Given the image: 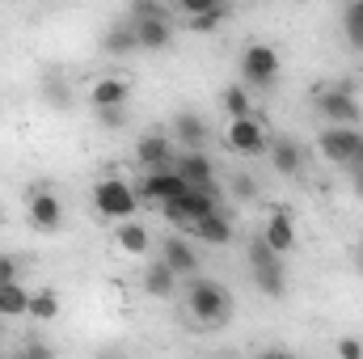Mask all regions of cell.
<instances>
[{"mask_svg": "<svg viewBox=\"0 0 363 359\" xmlns=\"http://www.w3.org/2000/svg\"><path fill=\"white\" fill-rule=\"evenodd\" d=\"M186 313L207 326V330H220L228 317H233V292L220 283V279H207V275H194L186 283Z\"/></svg>", "mask_w": 363, "mask_h": 359, "instance_id": "1", "label": "cell"}, {"mask_svg": "<svg viewBox=\"0 0 363 359\" xmlns=\"http://www.w3.org/2000/svg\"><path fill=\"white\" fill-rule=\"evenodd\" d=\"M317 148L325 161H334L338 170H347L351 178L363 174V131L359 127H325L317 136Z\"/></svg>", "mask_w": 363, "mask_h": 359, "instance_id": "2", "label": "cell"}, {"mask_svg": "<svg viewBox=\"0 0 363 359\" xmlns=\"http://www.w3.org/2000/svg\"><path fill=\"white\" fill-rule=\"evenodd\" d=\"M245 263H250V275L258 283L262 296L271 300H283L287 296V275H283V258L274 254L262 237H250V250H245Z\"/></svg>", "mask_w": 363, "mask_h": 359, "instance_id": "3", "label": "cell"}, {"mask_svg": "<svg viewBox=\"0 0 363 359\" xmlns=\"http://www.w3.org/2000/svg\"><path fill=\"white\" fill-rule=\"evenodd\" d=\"M283 72V60L271 43H245L241 47V85L254 93V89H274Z\"/></svg>", "mask_w": 363, "mask_h": 359, "instance_id": "4", "label": "cell"}, {"mask_svg": "<svg viewBox=\"0 0 363 359\" xmlns=\"http://www.w3.org/2000/svg\"><path fill=\"white\" fill-rule=\"evenodd\" d=\"M93 207L101 220H114V224H127L140 207V194L127 178H101L93 186Z\"/></svg>", "mask_w": 363, "mask_h": 359, "instance_id": "5", "label": "cell"}, {"mask_svg": "<svg viewBox=\"0 0 363 359\" xmlns=\"http://www.w3.org/2000/svg\"><path fill=\"white\" fill-rule=\"evenodd\" d=\"M224 144H228V153H237V157H262V153H271V131L262 127V118L254 114V118H233L228 127H224Z\"/></svg>", "mask_w": 363, "mask_h": 359, "instance_id": "6", "label": "cell"}, {"mask_svg": "<svg viewBox=\"0 0 363 359\" xmlns=\"http://www.w3.org/2000/svg\"><path fill=\"white\" fill-rule=\"evenodd\" d=\"M190 186L182 182L178 170H161V174H144V182L135 186L140 203H152V207H165V203H178Z\"/></svg>", "mask_w": 363, "mask_h": 359, "instance_id": "7", "label": "cell"}, {"mask_svg": "<svg viewBox=\"0 0 363 359\" xmlns=\"http://www.w3.org/2000/svg\"><path fill=\"white\" fill-rule=\"evenodd\" d=\"M317 110L330 118V127H359L363 110L351 89H321L317 93Z\"/></svg>", "mask_w": 363, "mask_h": 359, "instance_id": "8", "label": "cell"}, {"mask_svg": "<svg viewBox=\"0 0 363 359\" xmlns=\"http://www.w3.org/2000/svg\"><path fill=\"white\" fill-rule=\"evenodd\" d=\"M26 216H30V224H34L38 233H47V237L64 228V203H60L55 190H34V194L26 199Z\"/></svg>", "mask_w": 363, "mask_h": 359, "instance_id": "9", "label": "cell"}, {"mask_svg": "<svg viewBox=\"0 0 363 359\" xmlns=\"http://www.w3.org/2000/svg\"><path fill=\"white\" fill-rule=\"evenodd\" d=\"M135 161L144 165V174H161V170H174L178 165V148H174L169 136H140Z\"/></svg>", "mask_w": 363, "mask_h": 359, "instance_id": "10", "label": "cell"}, {"mask_svg": "<svg viewBox=\"0 0 363 359\" xmlns=\"http://www.w3.org/2000/svg\"><path fill=\"white\" fill-rule=\"evenodd\" d=\"M127 101H131V85H127L123 77H114V72L97 77V81L89 85L93 114H97V110H127Z\"/></svg>", "mask_w": 363, "mask_h": 359, "instance_id": "11", "label": "cell"}, {"mask_svg": "<svg viewBox=\"0 0 363 359\" xmlns=\"http://www.w3.org/2000/svg\"><path fill=\"white\" fill-rule=\"evenodd\" d=\"M161 263L174 270L178 279H194V275H199V250H194L182 233H174V237L161 241Z\"/></svg>", "mask_w": 363, "mask_h": 359, "instance_id": "12", "label": "cell"}, {"mask_svg": "<svg viewBox=\"0 0 363 359\" xmlns=\"http://www.w3.org/2000/svg\"><path fill=\"white\" fill-rule=\"evenodd\" d=\"M182 174L186 186H194V190H220V182H216V161L207 157V153H178V165H174Z\"/></svg>", "mask_w": 363, "mask_h": 359, "instance_id": "13", "label": "cell"}, {"mask_svg": "<svg viewBox=\"0 0 363 359\" xmlns=\"http://www.w3.org/2000/svg\"><path fill=\"white\" fill-rule=\"evenodd\" d=\"M267 245H271L279 258H287L291 250H296V220L283 211V207H274L271 216H267V224H262V233H258Z\"/></svg>", "mask_w": 363, "mask_h": 359, "instance_id": "14", "label": "cell"}, {"mask_svg": "<svg viewBox=\"0 0 363 359\" xmlns=\"http://www.w3.org/2000/svg\"><path fill=\"white\" fill-rule=\"evenodd\" d=\"M174 136L182 140V153H203L211 140V127L194 114V110H178L174 114Z\"/></svg>", "mask_w": 363, "mask_h": 359, "instance_id": "15", "label": "cell"}, {"mask_svg": "<svg viewBox=\"0 0 363 359\" xmlns=\"http://www.w3.org/2000/svg\"><path fill=\"white\" fill-rule=\"evenodd\" d=\"M131 21V17H127ZM135 26V38H140V51H165L174 43V13L169 17H148V21H131Z\"/></svg>", "mask_w": 363, "mask_h": 359, "instance_id": "16", "label": "cell"}, {"mask_svg": "<svg viewBox=\"0 0 363 359\" xmlns=\"http://www.w3.org/2000/svg\"><path fill=\"white\" fill-rule=\"evenodd\" d=\"M174 207L190 220V228H194L199 220H207V216H216V211H220V190H194V186H190Z\"/></svg>", "mask_w": 363, "mask_h": 359, "instance_id": "17", "label": "cell"}, {"mask_svg": "<svg viewBox=\"0 0 363 359\" xmlns=\"http://www.w3.org/2000/svg\"><path fill=\"white\" fill-rule=\"evenodd\" d=\"M114 245H118L123 254H131V258H148V250H152V233H148L144 224L127 220V224H114Z\"/></svg>", "mask_w": 363, "mask_h": 359, "instance_id": "18", "label": "cell"}, {"mask_svg": "<svg viewBox=\"0 0 363 359\" xmlns=\"http://www.w3.org/2000/svg\"><path fill=\"white\" fill-rule=\"evenodd\" d=\"M271 161L279 174H287V178H296L300 170H304V148L291 140V136H274L271 140Z\"/></svg>", "mask_w": 363, "mask_h": 359, "instance_id": "19", "label": "cell"}, {"mask_svg": "<svg viewBox=\"0 0 363 359\" xmlns=\"http://www.w3.org/2000/svg\"><path fill=\"white\" fill-rule=\"evenodd\" d=\"M101 51L106 55H131V51H140V38H135V26L131 21H114L106 34H101Z\"/></svg>", "mask_w": 363, "mask_h": 359, "instance_id": "20", "label": "cell"}, {"mask_svg": "<svg viewBox=\"0 0 363 359\" xmlns=\"http://www.w3.org/2000/svg\"><path fill=\"white\" fill-rule=\"evenodd\" d=\"M144 292L157 296V300H169V296L178 292V275L157 258V263H148V270H144Z\"/></svg>", "mask_w": 363, "mask_h": 359, "instance_id": "21", "label": "cell"}, {"mask_svg": "<svg viewBox=\"0 0 363 359\" xmlns=\"http://www.w3.org/2000/svg\"><path fill=\"white\" fill-rule=\"evenodd\" d=\"M194 233H199L207 245H228V241H233V220H228L224 211H216V216L199 220V224H194Z\"/></svg>", "mask_w": 363, "mask_h": 359, "instance_id": "22", "label": "cell"}, {"mask_svg": "<svg viewBox=\"0 0 363 359\" xmlns=\"http://www.w3.org/2000/svg\"><path fill=\"white\" fill-rule=\"evenodd\" d=\"M220 106L228 110V123L233 118H254V97L245 85H228V89L220 93Z\"/></svg>", "mask_w": 363, "mask_h": 359, "instance_id": "23", "label": "cell"}, {"mask_svg": "<svg viewBox=\"0 0 363 359\" xmlns=\"http://www.w3.org/2000/svg\"><path fill=\"white\" fill-rule=\"evenodd\" d=\"M30 313V292L21 283H4L0 287V317H26Z\"/></svg>", "mask_w": 363, "mask_h": 359, "instance_id": "24", "label": "cell"}, {"mask_svg": "<svg viewBox=\"0 0 363 359\" xmlns=\"http://www.w3.org/2000/svg\"><path fill=\"white\" fill-rule=\"evenodd\" d=\"M26 317H34V321H55V317H60V296H55L51 287L30 292V313H26Z\"/></svg>", "mask_w": 363, "mask_h": 359, "instance_id": "25", "label": "cell"}, {"mask_svg": "<svg viewBox=\"0 0 363 359\" xmlns=\"http://www.w3.org/2000/svg\"><path fill=\"white\" fill-rule=\"evenodd\" d=\"M342 30H347V43H351L355 51H363V0H355V4L342 9Z\"/></svg>", "mask_w": 363, "mask_h": 359, "instance_id": "26", "label": "cell"}, {"mask_svg": "<svg viewBox=\"0 0 363 359\" xmlns=\"http://www.w3.org/2000/svg\"><path fill=\"white\" fill-rule=\"evenodd\" d=\"M43 93H47V101H51L55 110H68V106H72V89L60 81V72H47V77H43Z\"/></svg>", "mask_w": 363, "mask_h": 359, "instance_id": "27", "label": "cell"}, {"mask_svg": "<svg viewBox=\"0 0 363 359\" xmlns=\"http://www.w3.org/2000/svg\"><path fill=\"white\" fill-rule=\"evenodd\" d=\"M224 17H228V4H216V9H207V13H199V17H186L182 26L194 30V34H207V30H216Z\"/></svg>", "mask_w": 363, "mask_h": 359, "instance_id": "28", "label": "cell"}, {"mask_svg": "<svg viewBox=\"0 0 363 359\" xmlns=\"http://www.w3.org/2000/svg\"><path fill=\"white\" fill-rule=\"evenodd\" d=\"M127 17H131V21H148V17H169V9H165L161 0H135Z\"/></svg>", "mask_w": 363, "mask_h": 359, "instance_id": "29", "label": "cell"}, {"mask_svg": "<svg viewBox=\"0 0 363 359\" xmlns=\"http://www.w3.org/2000/svg\"><path fill=\"white\" fill-rule=\"evenodd\" d=\"M334 351H338V359H363V338H355V334H342Z\"/></svg>", "mask_w": 363, "mask_h": 359, "instance_id": "30", "label": "cell"}, {"mask_svg": "<svg viewBox=\"0 0 363 359\" xmlns=\"http://www.w3.org/2000/svg\"><path fill=\"white\" fill-rule=\"evenodd\" d=\"M21 359H55V351L47 343H38V338H26L21 343Z\"/></svg>", "mask_w": 363, "mask_h": 359, "instance_id": "31", "label": "cell"}, {"mask_svg": "<svg viewBox=\"0 0 363 359\" xmlns=\"http://www.w3.org/2000/svg\"><path fill=\"white\" fill-rule=\"evenodd\" d=\"M17 275H21V263L13 254H0V287L4 283H17Z\"/></svg>", "mask_w": 363, "mask_h": 359, "instance_id": "32", "label": "cell"}, {"mask_svg": "<svg viewBox=\"0 0 363 359\" xmlns=\"http://www.w3.org/2000/svg\"><path fill=\"white\" fill-rule=\"evenodd\" d=\"M233 194H237V199H254V194H258V182L245 178V174H237V178H233Z\"/></svg>", "mask_w": 363, "mask_h": 359, "instance_id": "33", "label": "cell"}, {"mask_svg": "<svg viewBox=\"0 0 363 359\" xmlns=\"http://www.w3.org/2000/svg\"><path fill=\"white\" fill-rule=\"evenodd\" d=\"M97 123L101 127H123L127 123V110H97Z\"/></svg>", "mask_w": 363, "mask_h": 359, "instance_id": "34", "label": "cell"}, {"mask_svg": "<svg viewBox=\"0 0 363 359\" xmlns=\"http://www.w3.org/2000/svg\"><path fill=\"white\" fill-rule=\"evenodd\" d=\"M250 359H296L287 347H267V351H258V355H250Z\"/></svg>", "mask_w": 363, "mask_h": 359, "instance_id": "35", "label": "cell"}, {"mask_svg": "<svg viewBox=\"0 0 363 359\" xmlns=\"http://www.w3.org/2000/svg\"><path fill=\"white\" fill-rule=\"evenodd\" d=\"M97 359H123V351H114V347H106V351H97Z\"/></svg>", "mask_w": 363, "mask_h": 359, "instance_id": "36", "label": "cell"}, {"mask_svg": "<svg viewBox=\"0 0 363 359\" xmlns=\"http://www.w3.org/2000/svg\"><path fill=\"white\" fill-rule=\"evenodd\" d=\"M351 190H355V194L363 199V174H355V178H351Z\"/></svg>", "mask_w": 363, "mask_h": 359, "instance_id": "37", "label": "cell"}, {"mask_svg": "<svg viewBox=\"0 0 363 359\" xmlns=\"http://www.w3.org/2000/svg\"><path fill=\"white\" fill-rule=\"evenodd\" d=\"M0 224H4V211H0Z\"/></svg>", "mask_w": 363, "mask_h": 359, "instance_id": "38", "label": "cell"}, {"mask_svg": "<svg viewBox=\"0 0 363 359\" xmlns=\"http://www.w3.org/2000/svg\"><path fill=\"white\" fill-rule=\"evenodd\" d=\"M0 359H4V355H0Z\"/></svg>", "mask_w": 363, "mask_h": 359, "instance_id": "39", "label": "cell"}]
</instances>
